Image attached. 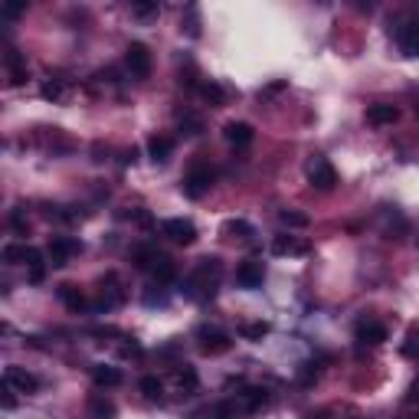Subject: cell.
<instances>
[{
    "label": "cell",
    "instance_id": "obj_1",
    "mask_svg": "<svg viewBox=\"0 0 419 419\" xmlns=\"http://www.w3.org/2000/svg\"><path fill=\"white\" fill-rule=\"evenodd\" d=\"M216 279H220V259H200L196 272L183 282L180 292H187L190 299H200L196 288H203V295H213V292H216Z\"/></svg>",
    "mask_w": 419,
    "mask_h": 419
},
{
    "label": "cell",
    "instance_id": "obj_2",
    "mask_svg": "<svg viewBox=\"0 0 419 419\" xmlns=\"http://www.w3.org/2000/svg\"><path fill=\"white\" fill-rule=\"evenodd\" d=\"M308 180H312L314 190H321V194H328L338 187V170L331 164L328 157H312L308 161Z\"/></svg>",
    "mask_w": 419,
    "mask_h": 419
},
{
    "label": "cell",
    "instance_id": "obj_3",
    "mask_svg": "<svg viewBox=\"0 0 419 419\" xmlns=\"http://www.w3.org/2000/svg\"><path fill=\"white\" fill-rule=\"evenodd\" d=\"M3 262H7V266H27V269L46 266L43 253H40L36 246H27V242H10V246H3Z\"/></svg>",
    "mask_w": 419,
    "mask_h": 419
},
{
    "label": "cell",
    "instance_id": "obj_4",
    "mask_svg": "<svg viewBox=\"0 0 419 419\" xmlns=\"http://www.w3.org/2000/svg\"><path fill=\"white\" fill-rule=\"evenodd\" d=\"M183 194L190 196V200H200L203 194H210V187H213V170L203 164H196L187 170V177H183Z\"/></svg>",
    "mask_w": 419,
    "mask_h": 419
},
{
    "label": "cell",
    "instance_id": "obj_5",
    "mask_svg": "<svg viewBox=\"0 0 419 419\" xmlns=\"http://www.w3.org/2000/svg\"><path fill=\"white\" fill-rule=\"evenodd\" d=\"M3 387H10L14 393H36L40 390V377L30 374L27 367H7L3 370Z\"/></svg>",
    "mask_w": 419,
    "mask_h": 419
},
{
    "label": "cell",
    "instance_id": "obj_6",
    "mask_svg": "<svg viewBox=\"0 0 419 419\" xmlns=\"http://www.w3.org/2000/svg\"><path fill=\"white\" fill-rule=\"evenodd\" d=\"M161 233H164L170 242H177V246H190L196 240V226L190 220H183V216H174V220H164L161 223Z\"/></svg>",
    "mask_w": 419,
    "mask_h": 419
},
{
    "label": "cell",
    "instance_id": "obj_7",
    "mask_svg": "<svg viewBox=\"0 0 419 419\" xmlns=\"http://www.w3.org/2000/svg\"><path fill=\"white\" fill-rule=\"evenodd\" d=\"M125 62H128V73L135 79H148L151 75V53L144 43H131L125 49Z\"/></svg>",
    "mask_w": 419,
    "mask_h": 419
},
{
    "label": "cell",
    "instance_id": "obj_8",
    "mask_svg": "<svg viewBox=\"0 0 419 419\" xmlns=\"http://www.w3.org/2000/svg\"><path fill=\"white\" fill-rule=\"evenodd\" d=\"M46 253H49V262H53V266H66L75 253H82V242L73 240V236H53Z\"/></svg>",
    "mask_w": 419,
    "mask_h": 419
},
{
    "label": "cell",
    "instance_id": "obj_9",
    "mask_svg": "<svg viewBox=\"0 0 419 419\" xmlns=\"http://www.w3.org/2000/svg\"><path fill=\"white\" fill-rule=\"evenodd\" d=\"M229 347H233V338H229L226 331H216V328L200 331V351H203V354L216 357V354H226Z\"/></svg>",
    "mask_w": 419,
    "mask_h": 419
},
{
    "label": "cell",
    "instance_id": "obj_10",
    "mask_svg": "<svg viewBox=\"0 0 419 419\" xmlns=\"http://www.w3.org/2000/svg\"><path fill=\"white\" fill-rule=\"evenodd\" d=\"M262 282H266V266L262 262L249 259V262H242L236 269V285L240 288H262Z\"/></svg>",
    "mask_w": 419,
    "mask_h": 419
},
{
    "label": "cell",
    "instance_id": "obj_11",
    "mask_svg": "<svg viewBox=\"0 0 419 419\" xmlns=\"http://www.w3.org/2000/svg\"><path fill=\"white\" fill-rule=\"evenodd\" d=\"M396 43L403 49V56H419V20H409L396 30Z\"/></svg>",
    "mask_w": 419,
    "mask_h": 419
},
{
    "label": "cell",
    "instance_id": "obj_12",
    "mask_svg": "<svg viewBox=\"0 0 419 419\" xmlns=\"http://www.w3.org/2000/svg\"><path fill=\"white\" fill-rule=\"evenodd\" d=\"M223 135H226V141L233 144V148H249L253 144V125L249 121H229L223 128Z\"/></svg>",
    "mask_w": 419,
    "mask_h": 419
},
{
    "label": "cell",
    "instance_id": "obj_13",
    "mask_svg": "<svg viewBox=\"0 0 419 419\" xmlns=\"http://www.w3.org/2000/svg\"><path fill=\"white\" fill-rule=\"evenodd\" d=\"M396 118H400V108L396 105H370L367 108V125H374V128H387Z\"/></svg>",
    "mask_w": 419,
    "mask_h": 419
},
{
    "label": "cell",
    "instance_id": "obj_14",
    "mask_svg": "<svg viewBox=\"0 0 419 419\" xmlns=\"http://www.w3.org/2000/svg\"><path fill=\"white\" fill-rule=\"evenodd\" d=\"M3 62H7V69H10V82H14V86H23V82H27V56L10 46L7 56H3Z\"/></svg>",
    "mask_w": 419,
    "mask_h": 419
},
{
    "label": "cell",
    "instance_id": "obj_15",
    "mask_svg": "<svg viewBox=\"0 0 419 419\" xmlns=\"http://www.w3.org/2000/svg\"><path fill=\"white\" fill-rule=\"evenodd\" d=\"M56 295H60V301L62 305H66V308H69V312H86V308H89V301H86V295H82V292H79V288H75V285H60V288H56Z\"/></svg>",
    "mask_w": 419,
    "mask_h": 419
},
{
    "label": "cell",
    "instance_id": "obj_16",
    "mask_svg": "<svg viewBox=\"0 0 419 419\" xmlns=\"http://www.w3.org/2000/svg\"><path fill=\"white\" fill-rule=\"evenodd\" d=\"M269 403V393H266V390L262 387H249V390H242L240 393V409L242 413H255V409H262V406Z\"/></svg>",
    "mask_w": 419,
    "mask_h": 419
},
{
    "label": "cell",
    "instance_id": "obj_17",
    "mask_svg": "<svg viewBox=\"0 0 419 419\" xmlns=\"http://www.w3.org/2000/svg\"><path fill=\"white\" fill-rule=\"evenodd\" d=\"M148 154H151V161H154V164H164L167 157L174 154V138L154 135V138L148 141Z\"/></svg>",
    "mask_w": 419,
    "mask_h": 419
},
{
    "label": "cell",
    "instance_id": "obj_18",
    "mask_svg": "<svg viewBox=\"0 0 419 419\" xmlns=\"http://www.w3.org/2000/svg\"><path fill=\"white\" fill-rule=\"evenodd\" d=\"M357 341H364V344H383V341H387V328H383L380 321H360Z\"/></svg>",
    "mask_w": 419,
    "mask_h": 419
},
{
    "label": "cell",
    "instance_id": "obj_19",
    "mask_svg": "<svg viewBox=\"0 0 419 419\" xmlns=\"http://www.w3.org/2000/svg\"><path fill=\"white\" fill-rule=\"evenodd\" d=\"M272 253L275 255H305L308 253V242L295 240V236H275V240H272Z\"/></svg>",
    "mask_w": 419,
    "mask_h": 419
},
{
    "label": "cell",
    "instance_id": "obj_20",
    "mask_svg": "<svg viewBox=\"0 0 419 419\" xmlns=\"http://www.w3.org/2000/svg\"><path fill=\"white\" fill-rule=\"evenodd\" d=\"M121 370L118 367H105V364H99V367H92V383L95 387H121Z\"/></svg>",
    "mask_w": 419,
    "mask_h": 419
},
{
    "label": "cell",
    "instance_id": "obj_21",
    "mask_svg": "<svg viewBox=\"0 0 419 419\" xmlns=\"http://www.w3.org/2000/svg\"><path fill=\"white\" fill-rule=\"evenodd\" d=\"M151 272H154L157 282H174V279H177V266H174V259H167V255H161V259L151 266Z\"/></svg>",
    "mask_w": 419,
    "mask_h": 419
},
{
    "label": "cell",
    "instance_id": "obj_22",
    "mask_svg": "<svg viewBox=\"0 0 419 419\" xmlns=\"http://www.w3.org/2000/svg\"><path fill=\"white\" fill-rule=\"evenodd\" d=\"M89 416L92 419H115V403H112V400H105V396H92Z\"/></svg>",
    "mask_w": 419,
    "mask_h": 419
},
{
    "label": "cell",
    "instance_id": "obj_23",
    "mask_svg": "<svg viewBox=\"0 0 419 419\" xmlns=\"http://www.w3.org/2000/svg\"><path fill=\"white\" fill-rule=\"evenodd\" d=\"M174 383H177L183 393H194V390H196V370H194V367H187V364H183V367H177V370H174Z\"/></svg>",
    "mask_w": 419,
    "mask_h": 419
},
{
    "label": "cell",
    "instance_id": "obj_24",
    "mask_svg": "<svg viewBox=\"0 0 419 419\" xmlns=\"http://www.w3.org/2000/svg\"><path fill=\"white\" fill-rule=\"evenodd\" d=\"M131 259H135V266L138 269H151L157 259H161V253L154 249V246H138L135 253H131Z\"/></svg>",
    "mask_w": 419,
    "mask_h": 419
},
{
    "label": "cell",
    "instance_id": "obj_25",
    "mask_svg": "<svg viewBox=\"0 0 419 419\" xmlns=\"http://www.w3.org/2000/svg\"><path fill=\"white\" fill-rule=\"evenodd\" d=\"M141 393H144L148 400H161V396H164V380L154 377V374L141 377Z\"/></svg>",
    "mask_w": 419,
    "mask_h": 419
},
{
    "label": "cell",
    "instance_id": "obj_26",
    "mask_svg": "<svg viewBox=\"0 0 419 419\" xmlns=\"http://www.w3.org/2000/svg\"><path fill=\"white\" fill-rule=\"evenodd\" d=\"M279 220H282L288 229H305V226L312 223V216H308V213H301V210H282V213H279Z\"/></svg>",
    "mask_w": 419,
    "mask_h": 419
},
{
    "label": "cell",
    "instance_id": "obj_27",
    "mask_svg": "<svg viewBox=\"0 0 419 419\" xmlns=\"http://www.w3.org/2000/svg\"><path fill=\"white\" fill-rule=\"evenodd\" d=\"M240 334L246 341H262L266 334H269V321H253V325H242Z\"/></svg>",
    "mask_w": 419,
    "mask_h": 419
},
{
    "label": "cell",
    "instance_id": "obj_28",
    "mask_svg": "<svg viewBox=\"0 0 419 419\" xmlns=\"http://www.w3.org/2000/svg\"><path fill=\"white\" fill-rule=\"evenodd\" d=\"M226 233H229V236H240V240H249V236H253L255 229L249 223H246V220H229V223L223 226Z\"/></svg>",
    "mask_w": 419,
    "mask_h": 419
},
{
    "label": "cell",
    "instance_id": "obj_29",
    "mask_svg": "<svg viewBox=\"0 0 419 419\" xmlns=\"http://www.w3.org/2000/svg\"><path fill=\"white\" fill-rule=\"evenodd\" d=\"M161 14V7L157 3H131V16H138V20H151V16Z\"/></svg>",
    "mask_w": 419,
    "mask_h": 419
},
{
    "label": "cell",
    "instance_id": "obj_30",
    "mask_svg": "<svg viewBox=\"0 0 419 419\" xmlns=\"http://www.w3.org/2000/svg\"><path fill=\"white\" fill-rule=\"evenodd\" d=\"M200 92H203V99H210V102H213V105H223V102H226V92L220 89L216 82H207V86H203V89H200Z\"/></svg>",
    "mask_w": 419,
    "mask_h": 419
},
{
    "label": "cell",
    "instance_id": "obj_31",
    "mask_svg": "<svg viewBox=\"0 0 419 419\" xmlns=\"http://www.w3.org/2000/svg\"><path fill=\"white\" fill-rule=\"evenodd\" d=\"M62 89H66V86H62L60 79H53V82H46V86H43V99H53V102H60V99H62Z\"/></svg>",
    "mask_w": 419,
    "mask_h": 419
},
{
    "label": "cell",
    "instance_id": "obj_32",
    "mask_svg": "<svg viewBox=\"0 0 419 419\" xmlns=\"http://www.w3.org/2000/svg\"><path fill=\"white\" fill-rule=\"evenodd\" d=\"M23 10H27V3H3V10H0V14H3V20H16Z\"/></svg>",
    "mask_w": 419,
    "mask_h": 419
},
{
    "label": "cell",
    "instance_id": "obj_33",
    "mask_svg": "<svg viewBox=\"0 0 419 419\" xmlns=\"http://www.w3.org/2000/svg\"><path fill=\"white\" fill-rule=\"evenodd\" d=\"M187 14H190V23H187V33H190V36H200V20H196V10H194V7H187Z\"/></svg>",
    "mask_w": 419,
    "mask_h": 419
},
{
    "label": "cell",
    "instance_id": "obj_34",
    "mask_svg": "<svg viewBox=\"0 0 419 419\" xmlns=\"http://www.w3.org/2000/svg\"><path fill=\"white\" fill-rule=\"evenodd\" d=\"M200 128H203L200 118H183V131H187V135H200Z\"/></svg>",
    "mask_w": 419,
    "mask_h": 419
},
{
    "label": "cell",
    "instance_id": "obj_35",
    "mask_svg": "<svg viewBox=\"0 0 419 419\" xmlns=\"http://www.w3.org/2000/svg\"><path fill=\"white\" fill-rule=\"evenodd\" d=\"M14 403H16V400H14V390L3 387V409H14Z\"/></svg>",
    "mask_w": 419,
    "mask_h": 419
},
{
    "label": "cell",
    "instance_id": "obj_36",
    "mask_svg": "<svg viewBox=\"0 0 419 419\" xmlns=\"http://www.w3.org/2000/svg\"><path fill=\"white\" fill-rule=\"evenodd\" d=\"M406 419H419V413H413V416H406Z\"/></svg>",
    "mask_w": 419,
    "mask_h": 419
},
{
    "label": "cell",
    "instance_id": "obj_37",
    "mask_svg": "<svg viewBox=\"0 0 419 419\" xmlns=\"http://www.w3.org/2000/svg\"><path fill=\"white\" fill-rule=\"evenodd\" d=\"M312 419H328V416H312Z\"/></svg>",
    "mask_w": 419,
    "mask_h": 419
}]
</instances>
